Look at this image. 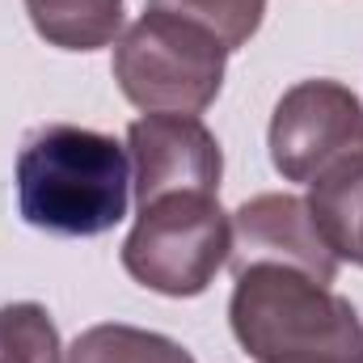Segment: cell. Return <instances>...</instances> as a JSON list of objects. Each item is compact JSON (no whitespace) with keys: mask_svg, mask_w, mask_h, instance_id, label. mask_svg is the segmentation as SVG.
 I'll return each mask as SVG.
<instances>
[{"mask_svg":"<svg viewBox=\"0 0 363 363\" xmlns=\"http://www.w3.org/2000/svg\"><path fill=\"white\" fill-rule=\"evenodd\" d=\"M271 165L287 182H317L363 152V106L338 81H300L271 114Z\"/></svg>","mask_w":363,"mask_h":363,"instance_id":"5","label":"cell"},{"mask_svg":"<svg viewBox=\"0 0 363 363\" xmlns=\"http://www.w3.org/2000/svg\"><path fill=\"white\" fill-rule=\"evenodd\" d=\"M131 203V157L89 127H38L17 157L21 220L51 237H101Z\"/></svg>","mask_w":363,"mask_h":363,"instance_id":"1","label":"cell"},{"mask_svg":"<svg viewBox=\"0 0 363 363\" xmlns=\"http://www.w3.org/2000/svg\"><path fill=\"white\" fill-rule=\"evenodd\" d=\"M228 321L258 363H363V321L351 300L291 267L237 271Z\"/></svg>","mask_w":363,"mask_h":363,"instance_id":"2","label":"cell"},{"mask_svg":"<svg viewBox=\"0 0 363 363\" xmlns=\"http://www.w3.org/2000/svg\"><path fill=\"white\" fill-rule=\"evenodd\" d=\"M228 262H233V274L245 267H262V262L291 267L325 287L338 274V258L321 241V233L308 216V203L296 194H258L237 207Z\"/></svg>","mask_w":363,"mask_h":363,"instance_id":"7","label":"cell"},{"mask_svg":"<svg viewBox=\"0 0 363 363\" xmlns=\"http://www.w3.org/2000/svg\"><path fill=\"white\" fill-rule=\"evenodd\" d=\"M148 9L174 13L182 21L207 30L211 38H220L224 51H237L258 34L267 0H148Z\"/></svg>","mask_w":363,"mask_h":363,"instance_id":"11","label":"cell"},{"mask_svg":"<svg viewBox=\"0 0 363 363\" xmlns=\"http://www.w3.org/2000/svg\"><path fill=\"white\" fill-rule=\"evenodd\" d=\"M26 13L60 51H97L123 26V0H26Z\"/></svg>","mask_w":363,"mask_h":363,"instance_id":"9","label":"cell"},{"mask_svg":"<svg viewBox=\"0 0 363 363\" xmlns=\"http://www.w3.org/2000/svg\"><path fill=\"white\" fill-rule=\"evenodd\" d=\"M127 157L135 203H152L182 190L220 194L224 157L216 135L199 123V114H148L127 127Z\"/></svg>","mask_w":363,"mask_h":363,"instance_id":"6","label":"cell"},{"mask_svg":"<svg viewBox=\"0 0 363 363\" xmlns=\"http://www.w3.org/2000/svg\"><path fill=\"white\" fill-rule=\"evenodd\" d=\"M228 51L174 13L144 9L114 43V81L148 114H203L224 89Z\"/></svg>","mask_w":363,"mask_h":363,"instance_id":"3","label":"cell"},{"mask_svg":"<svg viewBox=\"0 0 363 363\" xmlns=\"http://www.w3.org/2000/svg\"><path fill=\"white\" fill-rule=\"evenodd\" d=\"M308 216L338 262L363 267V152L308 182Z\"/></svg>","mask_w":363,"mask_h":363,"instance_id":"8","label":"cell"},{"mask_svg":"<svg viewBox=\"0 0 363 363\" xmlns=\"http://www.w3.org/2000/svg\"><path fill=\"white\" fill-rule=\"evenodd\" d=\"M64 363H194L190 351H182L174 338L152 334V330H135V325H93L85 330Z\"/></svg>","mask_w":363,"mask_h":363,"instance_id":"10","label":"cell"},{"mask_svg":"<svg viewBox=\"0 0 363 363\" xmlns=\"http://www.w3.org/2000/svg\"><path fill=\"white\" fill-rule=\"evenodd\" d=\"M233 254V220L220 194L182 190L140 207L131 237L123 241V271L140 287L190 300L211 287Z\"/></svg>","mask_w":363,"mask_h":363,"instance_id":"4","label":"cell"},{"mask_svg":"<svg viewBox=\"0 0 363 363\" xmlns=\"http://www.w3.org/2000/svg\"><path fill=\"white\" fill-rule=\"evenodd\" d=\"M0 363H64L60 330L34 300L0 308Z\"/></svg>","mask_w":363,"mask_h":363,"instance_id":"12","label":"cell"}]
</instances>
